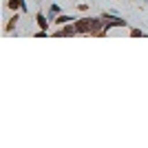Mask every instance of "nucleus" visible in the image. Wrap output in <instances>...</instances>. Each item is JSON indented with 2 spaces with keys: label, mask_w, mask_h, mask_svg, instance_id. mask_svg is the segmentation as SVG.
I'll return each mask as SVG.
<instances>
[{
  "label": "nucleus",
  "mask_w": 148,
  "mask_h": 148,
  "mask_svg": "<svg viewBox=\"0 0 148 148\" xmlns=\"http://www.w3.org/2000/svg\"><path fill=\"white\" fill-rule=\"evenodd\" d=\"M36 22H38V29H42V31H49V16L47 13H36Z\"/></svg>",
  "instance_id": "nucleus-5"
},
{
  "label": "nucleus",
  "mask_w": 148,
  "mask_h": 148,
  "mask_svg": "<svg viewBox=\"0 0 148 148\" xmlns=\"http://www.w3.org/2000/svg\"><path fill=\"white\" fill-rule=\"evenodd\" d=\"M18 20H20V13H13L11 20H9V22H7V27H5V33H11V31L16 29V25H18Z\"/></svg>",
  "instance_id": "nucleus-8"
},
{
  "label": "nucleus",
  "mask_w": 148,
  "mask_h": 148,
  "mask_svg": "<svg viewBox=\"0 0 148 148\" xmlns=\"http://www.w3.org/2000/svg\"><path fill=\"white\" fill-rule=\"evenodd\" d=\"M77 9H80V11H88V5H86V2H80V5H77Z\"/></svg>",
  "instance_id": "nucleus-10"
},
{
  "label": "nucleus",
  "mask_w": 148,
  "mask_h": 148,
  "mask_svg": "<svg viewBox=\"0 0 148 148\" xmlns=\"http://www.w3.org/2000/svg\"><path fill=\"white\" fill-rule=\"evenodd\" d=\"M99 18L104 20V29H102L99 36H106L113 27H117V29H126V27H128V22H126L124 18H119V16H115V13H111V11H108V13H102Z\"/></svg>",
  "instance_id": "nucleus-2"
},
{
  "label": "nucleus",
  "mask_w": 148,
  "mask_h": 148,
  "mask_svg": "<svg viewBox=\"0 0 148 148\" xmlns=\"http://www.w3.org/2000/svg\"><path fill=\"white\" fill-rule=\"evenodd\" d=\"M130 36L133 38H148L146 31H139V29H130Z\"/></svg>",
  "instance_id": "nucleus-9"
},
{
  "label": "nucleus",
  "mask_w": 148,
  "mask_h": 148,
  "mask_svg": "<svg viewBox=\"0 0 148 148\" xmlns=\"http://www.w3.org/2000/svg\"><path fill=\"white\" fill-rule=\"evenodd\" d=\"M69 22H75V16L73 13H71V16H69V13H60V16H58L56 20H53V25H69Z\"/></svg>",
  "instance_id": "nucleus-6"
},
{
  "label": "nucleus",
  "mask_w": 148,
  "mask_h": 148,
  "mask_svg": "<svg viewBox=\"0 0 148 148\" xmlns=\"http://www.w3.org/2000/svg\"><path fill=\"white\" fill-rule=\"evenodd\" d=\"M75 29H77V36H99L102 29H104V20L102 18H80L75 20Z\"/></svg>",
  "instance_id": "nucleus-1"
},
{
  "label": "nucleus",
  "mask_w": 148,
  "mask_h": 148,
  "mask_svg": "<svg viewBox=\"0 0 148 148\" xmlns=\"http://www.w3.org/2000/svg\"><path fill=\"white\" fill-rule=\"evenodd\" d=\"M62 13V7L58 5V2H51L49 5V11H47V16H49V20H56L58 16Z\"/></svg>",
  "instance_id": "nucleus-7"
},
{
  "label": "nucleus",
  "mask_w": 148,
  "mask_h": 148,
  "mask_svg": "<svg viewBox=\"0 0 148 148\" xmlns=\"http://www.w3.org/2000/svg\"><path fill=\"white\" fill-rule=\"evenodd\" d=\"M51 36H56V38H62V36H77V29H75V25H62V29L53 31Z\"/></svg>",
  "instance_id": "nucleus-4"
},
{
  "label": "nucleus",
  "mask_w": 148,
  "mask_h": 148,
  "mask_svg": "<svg viewBox=\"0 0 148 148\" xmlns=\"http://www.w3.org/2000/svg\"><path fill=\"white\" fill-rule=\"evenodd\" d=\"M7 9L9 11H20V13H27L29 7H27V0H7Z\"/></svg>",
  "instance_id": "nucleus-3"
}]
</instances>
